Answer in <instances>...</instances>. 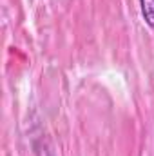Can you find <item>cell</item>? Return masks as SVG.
Masks as SVG:
<instances>
[{
    "label": "cell",
    "instance_id": "6da1fadb",
    "mask_svg": "<svg viewBox=\"0 0 154 156\" xmlns=\"http://www.w3.org/2000/svg\"><path fill=\"white\" fill-rule=\"evenodd\" d=\"M140 11L145 24L154 31V0H140Z\"/></svg>",
    "mask_w": 154,
    "mask_h": 156
}]
</instances>
